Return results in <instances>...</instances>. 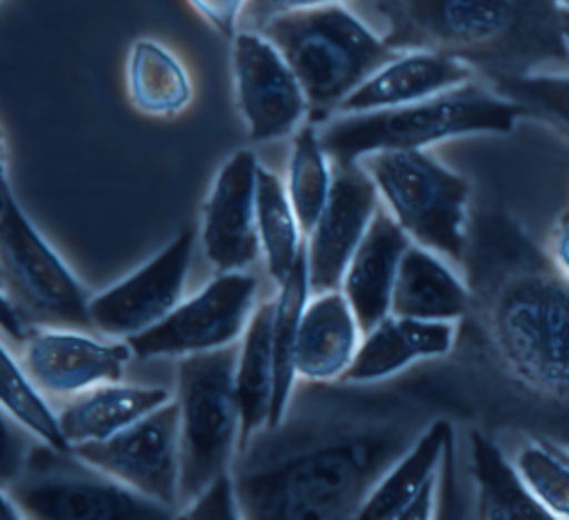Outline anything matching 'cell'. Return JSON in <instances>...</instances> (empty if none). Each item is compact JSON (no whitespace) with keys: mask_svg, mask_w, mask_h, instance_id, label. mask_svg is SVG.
Returning a JSON list of instances; mask_svg holds the SVG:
<instances>
[{"mask_svg":"<svg viewBox=\"0 0 569 520\" xmlns=\"http://www.w3.org/2000/svg\"><path fill=\"white\" fill-rule=\"evenodd\" d=\"M311 282L307 264V247L298 258L293 271L278 284V296L273 298V367H276V387L271 418L267 427H278L291 404L293 384H296V344L302 311L309 302Z\"/></svg>","mask_w":569,"mask_h":520,"instance_id":"83f0119b","label":"cell"},{"mask_svg":"<svg viewBox=\"0 0 569 520\" xmlns=\"http://www.w3.org/2000/svg\"><path fill=\"white\" fill-rule=\"evenodd\" d=\"M513 464L551 518L569 520V462L556 442L531 440L522 444Z\"/></svg>","mask_w":569,"mask_h":520,"instance_id":"1f68e13d","label":"cell"},{"mask_svg":"<svg viewBox=\"0 0 569 520\" xmlns=\"http://www.w3.org/2000/svg\"><path fill=\"white\" fill-rule=\"evenodd\" d=\"M96 469L133 491L180 509V404L176 398L153 409L120 433L71 447Z\"/></svg>","mask_w":569,"mask_h":520,"instance_id":"8fae6325","label":"cell"},{"mask_svg":"<svg viewBox=\"0 0 569 520\" xmlns=\"http://www.w3.org/2000/svg\"><path fill=\"white\" fill-rule=\"evenodd\" d=\"M258 31L298 76L316 124L338 113L345 98L398 53L345 2L280 13Z\"/></svg>","mask_w":569,"mask_h":520,"instance_id":"5b68a950","label":"cell"},{"mask_svg":"<svg viewBox=\"0 0 569 520\" xmlns=\"http://www.w3.org/2000/svg\"><path fill=\"white\" fill-rule=\"evenodd\" d=\"M258 158L238 149L218 169L202 204L200 242L218 271H242L262 253L256 218Z\"/></svg>","mask_w":569,"mask_h":520,"instance_id":"9a60e30c","label":"cell"},{"mask_svg":"<svg viewBox=\"0 0 569 520\" xmlns=\"http://www.w3.org/2000/svg\"><path fill=\"white\" fill-rule=\"evenodd\" d=\"M551 264L569 280V211H565L551 227L547 238V249Z\"/></svg>","mask_w":569,"mask_h":520,"instance_id":"8d00e7d4","label":"cell"},{"mask_svg":"<svg viewBox=\"0 0 569 520\" xmlns=\"http://www.w3.org/2000/svg\"><path fill=\"white\" fill-rule=\"evenodd\" d=\"M476 478V516L487 520H547L551 513L536 500L516 464L480 431L469 433Z\"/></svg>","mask_w":569,"mask_h":520,"instance_id":"484cf974","label":"cell"},{"mask_svg":"<svg viewBox=\"0 0 569 520\" xmlns=\"http://www.w3.org/2000/svg\"><path fill=\"white\" fill-rule=\"evenodd\" d=\"M456 320H418L389 313L362 336L360 349L340 382L376 384L418 360L447 356L456 344Z\"/></svg>","mask_w":569,"mask_h":520,"instance_id":"d6986e66","label":"cell"},{"mask_svg":"<svg viewBox=\"0 0 569 520\" xmlns=\"http://www.w3.org/2000/svg\"><path fill=\"white\" fill-rule=\"evenodd\" d=\"M411 242L413 240L393 220V216L378 209L340 284L362 327V333L371 331L391 313L398 267Z\"/></svg>","mask_w":569,"mask_h":520,"instance_id":"ffe728a7","label":"cell"},{"mask_svg":"<svg viewBox=\"0 0 569 520\" xmlns=\"http://www.w3.org/2000/svg\"><path fill=\"white\" fill-rule=\"evenodd\" d=\"M520 116L516 102L473 78L411 104L338 113L318 129L331 162L349 164L385 149H427L460 136L509 133Z\"/></svg>","mask_w":569,"mask_h":520,"instance_id":"277c9868","label":"cell"},{"mask_svg":"<svg viewBox=\"0 0 569 520\" xmlns=\"http://www.w3.org/2000/svg\"><path fill=\"white\" fill-rule=\"evenodd\" d=\"M396 51L453 56L482 78L560 69L569 47L556 0H371Z\"/></svg>","mask_w":569,"mask_h":520,"instance_id":"3957f363","label":"cell"},{"mask_svg":"<svg viewBox=\"0 0 569 520\" xmlns=\"http://www.w3.org/2000/svg\"><path fill=\"white\" fill-rule=\"evenodd\" d=\"M556 447H558V451H560V453L567 458V462H569V449H565V447H560V444H556Z\"/></svg>","mask_w":569,"mask_h":520,"instance_id":"f35d334b","label":"cell"},{"mask_svg":"<svg viewBox=\"0 0 569 520\" xmlns=\"http://www.w3.org/2000/svg\"><path fill=\"white\" fill-rule=\"evenodd\" d=\"M2 329L7 338L22 347L40 327L9 296L2 293Z\"/></svg>","mask_w":569,"mask_h":520,"instance_id":"d590c367","label":"cell"},{"mask_svg":"<svg viewBox=\"0 0 569 520\" xmlns=\"http://www.w3.org/2000/svg\"><path fill=\"white\" fill-rule=\"evenodd\" d=\"M485 82L522 109V116L547 122L569 138V71L540 69L491 76Z\"/></svg>","mask_w":569,"mask_h":520,"instance_id":"4dcf8cb0","label":"cell"},{"mask_svg":"<svg viewBox=\"0 0 569 520\" xmlns=\"http://www.w3.org/2000/svg\"><path fill=\"white\" fill-rule=\"evenodd\" d=\"M256 218L267 271L273 282L280 284L293 271L307 247V238L289 200L287 187L264 164L258 167Z\"/></svg>","mask_w":569,"mask_h":520,"instance_id":"4316f807","label":"cell"},{"mask_svg":"<svg viewBox=\"0 0 569 520\" xmlns=\"http://www.w3.org/2000/svg\"><path fill=\"white\" fill-rule=\"evenodd\" d=\"M193 244V229H184L142 267L91 296L93 329L107 338L127 340L164 320L182 302Z\"/></svg>","mask_w":569,"mask_h":520,"instance_id":"4fadbf2b","label":"cell"},{"mask_svg":"<svg viewBox=\"0 0 569 520\" xmlns=\"http://www.w3.org/2000/svg\"><path fill=\"white\" fill-rule=\"evenodd\" d=\"M453 429L447 418L431 420L413 444L373 487L356 520H402L407 507L433 482L451 453Z\"/></svg>","mask_w":569,"mask_h":520,"instance_id":"7402d4cb","label":"cell"},{"mask_svg":"<svg viewBox=\"0 0 569 520\" xmlns=\"http://www.w3.org/2000/svg\"><path fill=\"white\" fill-rule=\"evenodd\" d=\"M331 158L322 147L320 129L316 122L307 120L291 138L289 171H287V193L307 233L318 222L333 184Z\"/></svg>","mask_w":569,"mask_h":520,"instance_id":"f1b7e54d","label":"cell"},{"mask_svg":"<svg viewBox=\"0 0 569 520\" xmlns=\"http://www.w3.org/2000/svg\"><path fill=\"white\" fill-rule=\"evenodd\" d=\"M4 489L16 498L24 518L42 520H164L176 511L156 502L73 451L44 442L33 447L22 473Z\"/></svg>","mask_w":569,"mask_h":520,"instance_id":"ba28073f","label":"cell"},{"mask_svg":"<svg viewBox=\"0 0 569 520\" xmlns=\"http://www.w3.org/2000/svg\"><path fill=\"white\" fill-rule=\"evenodd\" d=\"M469 304L471 291L453 269L436 251L411 242L398 267L391 313L418 320H458Z\"/></svg>","mask_w":569,"mask_h":520,"instance_id":"603a6c76","label":"cell"},{"mask_svg":"<svg viewBox=\"0 0 569 520\" xmlns=\"http://www.w3.org/2000/svg\"><path fill=\"white\" fill-rule=\"evenodd\" d=\"M331 2H347V0H247L240 22H244L247 29L258 31L262 24H267L271 18L280 13L311 9V7L331 4Z\"/></svg>","mask_w":569,"mask_h":520,"instance_id":"e575fe53","label":"cell"},{"mask_svg":"<svg viewBox=\"0 0 569 520\" xmlns=\"http://www.w3.org/2000/svg\"><path fill=\"white\" fill-rule=\"evenodd\" d=\"M0 202L2 293L38 327L91 331V296L87 287L29 220L11 191L7 171Z\"/></svg>","mask_w":569,"mask_h":520,"instance_id":"9c48e42d","label":"cell"},{"mask_svg":"<svg viewBox=\"0 0 569 520\" xmlns=\"http://www.w3.org/2000/svg\"><path fill=\"white\" fill-rule=\"evenodd\" d=\"M231 73L236 107L249 140H280L309 120V100L298 76L264 33L240 29L233 36Z\"/></svg>","mask_w":569,"mask_h":520,"instance_id":"7c38bea8","label":"cell"},{"mask_svg":"<svg viewBox=\"0 0 569 520\" xmlns=\"http://www.w3.org/2000/svg\"><path fill=\"white\" fill-rule=\"evenodd\" d=\"M131 356L127 340L104 342L82 329L40 327L18 358L44 393L69 398L96 384L122 380Z\"/></svg>","mask_w":569,"mask_h":520,"instance_id":"2e32d148","label":"cell"},{"mask_svg":"<svg viewBox=\"0 0 569 520\" xmlns=\"http://www.w3.org/2000/svg\"><path fill=\"white\" fill-rule=\"evenodd\" d=\"M127 93L136 111L149 118H176L193 100L182 60L162 42L138 38L127 56Z\"/></svg>","mask_w":569,"mask_h":520,"instance_id":"d4e9b609","label":"cell"},{"mask_svg":"<svg viewBox=\"0 0 569 520\" xmlns=\"http://www.w3.org/2000/svg\"><path fill=\"white\" fill-rule=\"evenodd\" d=\"M556 2H558L560 9H567V11H569V0H556Z\"/></svg>","mask_w":569,"mask_h":520,"instance_id":"ab89813d","label":"cell"},{"mask_svg":"<svg viewBox=\"0 0 569 520\" xmlns=\"http://www.w3.org/2000/svg\"><path fill=\"white\" fill-rule=\"evenodd\" d=\"M427 424L398 396L316 398L305 418L287 411L233 460L242 518L349 520Z\"/></svg>","mask_w":569,"mask_h":520,"instance_id":"6da1fadb","label":"cell"},{"mask_svg":"<svg viewBox=\"0 0 569 520\" xmlns=\"http://www.w3.org/2000/svg\"><path fill=\"white\" fill-rule=\"evenodd\" d=\"M4 413L36 436L40 442L71 451L60 424V413L47 402L44 391L29 378L22 369L20 358H16L9 344H2V391H0Z\"/></svg>","mask_w":569,"mask_h":520,"instance_id":"f546056e","label":"cell"},{"mask_svg":"<svg viewBox=\"0 0 569 520\" xmlns=\"http://www.w3.org/2000/svg\"><path fill=\"white\" fill-rule=\"evenodd\" d=\"M236 362L238 344L178 358L180 509L229 471L238 456L242 411Z\"/></svg>","mask_w":569,"mask_h":520,"instance_id":"8992f818","label":"cell"},{"mask_svg":"<svg viewBox=\"0 0 569 520\" xmlns=\"http://www.w3.org/2000/svg\"><path fill=\"white\" fill-rule=\"evenodd\" d=\"M407 236L453 260L467 249L469 180L427 149H385L358 160Z\"/></svg>","mask_w":569,"mask_h":520,"instance_id":"52a82bcc","label":"cell"},{"mask_svg":"<svg viewBox=\"0 0 569 520\" xmlns=\"http://www.w3.org/2000/svg\"><path fill=\"white\" fill-rule=\"evenodd\" d=\"M560 27H562V33H565V40L569 47V11L567 9H560Z\"/></svg>","mask_w":569,"mask_h":520,"instance_id":"74e56055","label":"cell"},{"mask_svg":"<svg viewBox=\"0 0 569 520\" xmlns=\"http://www.w3.org/2000/svg\"><path fill=\"white\" fill-rule=\"evenodd\" d=\"M362 336V327L340 287L316 293L300 318L298 378L309 384L340 382L360 349Z\"/></svg>","mask_w":569,"mask_h":520,"instance_id":"ac0fdd59","label":"cell"},{"mask_svg":"<svg viewBox=\"0 0 569 520\" xmlns=\"http://www.w3.org/2000/svg\"><path fill=\"white\" fill-rule=\"evenodd\" d=\"M478 73L467 62L429 49L398 51L356 87L338 113H360L411 104L473 80Z\"/></svg>","mask_w":569,"mask_h":520,"instance_id":"e0dca14e","label":"cell"},{"mask_svg":"<svg viewBox=\"0 0 569 520\" xmlns=\"http://www.w3.org/2000/svg\"><path fill=\"white\" fill-rule=\"evenodd\" d=\"M178 518L198 520H238L242 518V507L236 489L233 471L220 473L211 480L187 507L178 511Z\"/></svg>","mask_w":569,"mask_h":520,"instance_id":"d6a6232c","label":"cell"},{"mask_svg":"<svg viewBox=\"0 0 569 520\" xmlns=\"http://www.w3.org/2000/svg\"><path fill=\"white\" fill-rule=\"evenodd\" d=\"M258 278L242 271H218L196 296L182 300L164 320L127 338L136 358H182L236 344L253 311Z\"/></svg>","mask_w":569,"mask_h":520,"instance_id":"30bf717a","label":"cell"},{"mask_svg":"<svg viewBox=\"0 0 569 520\" xmlns=\"http://www.w3.org/2000/svg\"><path fill=\"white\" fill-rule=\"evenodd\" d=\"M329 200L307 233L311 293L338 289L378 213V187L360 162L333 164Z\"/></svg>","mask_w":569,"mask_h":520,"instance_id":"5bb4252c","label":"cell"},{"mask_svg":"<svg viewBox=\"0 0 569 520\" xmlns=\"http://www.w3.org/2000/svg\"><path fill=\"white\" fill-rule=\"evenodd\" d=\"M273 300L260 302L240 338L236 362V391L242 411L240 447L262 431L271 418L276 367H273Z\"/></svg>","mask_w":569,"mask_h":520,"instance_id":"cb8c5ba5","label":"cell"},{"mask_svg":"<svg viewBox=\"0 0 569 520\" xmlns=\"http://www.w3.org/2000/svg\"><path fill=\"white\" fill-rule=\"evenodd\" d=\"M480 307L507 373L527 393L569 411V280L513 224H493Z\"/></svg>","mask_w":569,"mask_h":520,"instance_id":"7a4b0ae2","label":"cell"},{"mask_svg":"<svg viewBox=\"0 0 569 520\" xmlns=\"http://www.w3.org/2000/svg\"><path fill=\"white\" fill-rule=\"evenodd\" d=\"M247 0H189L193 11L224 40L240 31V18Z\"/></svg>","mask_w":569,"mask_h":520,"instance_id":"836d02e7","label":"cell"},{"mask_svg":"<svg viewBox=\"0 0 569 520\" xmlns=\"http://www.w3.org/2000/svg\"><path fill=\"white\" fill-rule=\"evenodd\" d=\"M171 400L164 387L102 382L62 404L60 424L71 447L107 440Z\"/></svg>","mask_w":569,"mask_h":520,"instance_id":"44dd1931","label":"cell"}]
</instances>
